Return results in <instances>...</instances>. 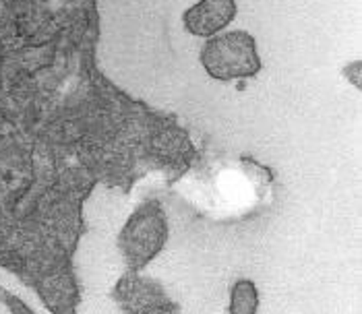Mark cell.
Instances as JSON below:
<instances>
[{"label": "cell", "mask_w": 362, "mask_h": 314, "mask_svg": "<svg viewBox=\"0 0 362 314\" xmlns=\"http://www.w3.org/2000/svg\"><path fill=\"white\" fill-rule=\"evenodd\" d=\"M259 289L252 279H236L230 287V302L228 314H259Z\"/></svg>", "instance_id": "obj_4"}, {"label": "cell", "mask_w": 362, "mask_h": 314, "mask_svg": "<svg viewBox=\"0 0 362 314\" xmlns=\"http://www.w3.org/2000/svg\"><path fill=\"white\" fill-rule=\"evenodd\" d=\"M236 13V0H197L185 11L182 23L191 35L209 40L234 21Z\"/></svg>", "instance_id": "obj_3"}, {"label": "cell", "mask_w": 362, "mask_h": 314, "mask_svg": "<svg viewBox=\"0 0 362 314\" xmlns=\"http://www.w3.org/2000/svg\"><path fill=\"white\" fill-rule=\"evenodd\" d=\"M162 314H180V313H176V310H170V313H162Z\"/></svg>", "instance_id": "obj_5"}, {"label": "cell", "mask_w": 362, "mask_h": 314, "mask_svg": "<svg viewBox=\"0 0 362 314\" xmlns=\"http://www.w3.org/2000/svg\"><path fill=\"white\" fill-rule=\"evenodd\" d=\"M201 66L216 81H245L259 75L263 62L249 31H223L209 37L201 50Z\"/></svg>", "instance_id": "obj_2"}, {"label": "cell", "mask_w": 362, "mask_h": 314, "mask_svg": "<svg viewBox=\"0 0 362 314\" xmlns=\"http://www.w3.org/2000/svg\"><path fill=\"white\" fill-rule=\"evenodd\" d=\"M170 238V224L158 200H145L127 219L118 234V250L129 271H141L160 257Z\"/></svg>", "instance_id": "obj_1"}]
</instances>
